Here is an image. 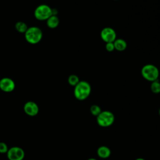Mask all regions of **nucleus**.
<instances>
[{"label":"nucleus","mask_w":160,"mask_h":160,"mask_svg":"<svg viewBox=\"0 0 160 160\" xmlns=\"http://www.w3.org/2000/svg\"><path fill=\"white\" fill-rule=\"evenodd\" d=\"M101 108L97 104H93L90 107V112L94 116H98L101 112Z\"/></svg>","instance_id":"obj_16"},{"label":"nucleus","mask_w":160,"mask_h":160,"mask_svg":"<svg viewBox=\"0 0 160 160\" xmlns=\"http://www.w3.org/2000/svg\"><path fill=\"white\" fill-rule=\"evenodd\" d=\"M59 24V19L56 15H52L46 20V24L48 27L51 29H54L57 28Z\"/></svg>","instance_id":"obj_12"},{"label":"nucleus","mask_w":160,"mask_h":160,"mask_svg":"<svg viewBox=\"0 0 160 160\" xmlns=\"http://www.w3.org/2000/svg\"><path fill=\"white\" fill-rule=\"evenodd\" d=\"M100 36L101 39L106 43L113 42L116 39V32L114 29L110 27H106L101 30Z\"/></svg>","instance_id":"obj_7"},{"label":"nucleus","mask_w":160,"mask_h":160,"mask_svg":"<svg viewBox=\"0 0 160 160\" xmlns=\"http://www.w3.org/2000/svg\"><path fill=\"white\" fill-rule=\"evenodd\" d=\"M24 36L26 41L31 44H36L39 42L42 38V32L41 29L36 26L28 28Z\"/></svg>","instance_id":"obj_3"},{"label":"nucleus","mask_w":160,"mask_h":160,"mask_svg":"<svg viewBox=\"0 0 160 160\" xmlns=\"http://www.w3.org/2000/svg\"><path fill=\"white\" fill-rule=\"evenodd\" d=\"M114 1H117V0H114Z\"/></svg>","instance_id":"obj_22"},{"label":"nucleus","mask_w":160,"mask_h":160,"mask_svg":"<svg viewBox=\"0 0 160 160\" xmlns=\"http://www.w3.org/2000/svg\"><path fill=\"white\" fill-rule=\"evenodd\" d=\"M150 89L151 91L154 94L160 93V82L158 81V79L151 82Z\"/></svg>","instance_id":"obj_14"},{"label":"nucleus","mask_w":160,"mask_h":160,"mask_svg":"<svg viewBox=\"0 0 160 160\" xmlns=\"http://www.w3.org/2000/svg\"><path fill=\"white\" fill-rule=\"evenodd\" d=\"M135 160H145V159H143V158H138L136 159Z\"/></svg>","instance_id":"obj_19"},{"label":"nucleus","mask_w":160,"mask_h":160,"mask_svg":"<svg viewBox=\"0 0 160 160\" xmlns=\"http://www.w3.org/2000/svg\"><path fill=\"white\" fill-rule=\"evenodd\" d=\"M159 116H160V108H159Z\"/></svg>","instance_id":"obj_21"},{"label":"nucleus","mask_w":160,"mask_h":160,"mask_svg":"<svg viewBox=\"0 0 160 160\" xmlns=\"http://www.w3.org/2000/svg\"><path fill=\"white\" fill-rule=\"evenodd\" d=\"M91 92V86L90 84L86 81H80L77 85L74 86V95L76 99L79 101L86 99Z\"/></svg>","instance_id":"obj_1"},{"label":"nucleus","mask_w":160,"mask_h":160,"mask_svg":"<svg viewBox=\"0 0 160 160\" xmlns=\"http://www.w3.org/2000/svg\"><path fill=\"white\" fill-rule=\"evenodd\" d=\"M114 45V48L118 51H123L127 48L126 41L121 38H116V40L113 42Z\"/></svg>","instance_id":"obj_11"},{"label":"nucleus","mask_w":160,"mask_h":160,"mask_svg":"<svg viewBox=\"0 0 160 160\" xmlns=\"http://www.w3.org/2000/svg\"><path fill=\"white\" fill-rule=\"evenodd\" d=\"M98 125L102 128L109 127L114 122L115 117L114 114L108 110L102 111L96 117Z\"/></svg>","instance_id":"obj_4"},{"label":"nucleus","mask_w":160,"mask_h":160,"mask_svg":"<svg viewBox=\"0 0 160 160\" xmlns=\"http://www.w3.org/2000/svg\"><path fill=\"white\" fill-rule=\"evenodd\" d=\"M24 156V150L18 146H13L7 152V157L9 160H22Z\"/></svg>","instance_id":"obj_6"},{"label":"nucleus","mask_w":160,"mask_h":160,"mask_svg":"<svg viewBox=\"0 0 160 160\" xmlns=\"http://www.w3.org/2000/svg\"><path fill=\"white\" fill-rule=\"evenodd\" d=\"M14 81L9 78H3L0 80V89L5 92H10L15 89Z\"/></svg>","instance_id":"obj_8"},{"label":"nucleus","mask_w":160,"mask_h":160,"mask_svg":"<svg viewBox=\"0 0 160 160\" xmlns=\"http://www.w3.org/2000/svg\"><path fill=\"white\" fill-rule=\"evenodd\" d=\"M8 149V146L5 142H0V153H7Z\"/></svg>","instance_id":"obj_17"},{"label":"nucleus","mask_w":160,"mask_h":160,"mask_svg":"<svg viewBox=\"0 0 160 160\" xmlns=\"http://www.w3.org/2000/svg\"><path fill=\"white\" fill-rule=\"evenodd\" d=\"M35 18L39 21L47 20L52 16V8L47 4H41L34 10Z\"/></svg>","instance_id":"obj_5"},{"label":"nucleus","mask_w":160,"mask_h":160,"mask_svg":"<svg viewBox=\"0 0 160 160\" xmlns=\"http://www.w3.org/2000/svg\"><path fill=\"white\" fill-rule=\"evenodd\" d=\"M28 28L27 24L22 21H18L15 24V29L20 33H25Z\"/></svg>","instance_id":"obj_13"},{"label":"nucleus","mask_w":160,"mask_h":160,"mask_svg":"<svg viewBox=\"0 0 160 160\" xmlns=\"http://www.w3.org/2000/svg\"><path fill=\"white\" fill-rule=\"evenodd\" d=\"M105 48H106V51H108V52H112L114 50H115L114 45L113 42H107V43H106Z\"/></svg>","instance_id":"obj_18"},{"label":"nucleus","mask_w":160,"mask_h":160,"mask_svg":"<svg viewBox=\"0 0 160 160\" xmlns=\"http://www.w3.org/2000/svg\"><path fill=\"white\" fill-rule=\"evenodd\" d=\"M80 81L79 77L76 74H71L68 78V82L69 85L72 86H75Z\"/></svg>","instance_id":"obj_15"},{"label":"nucleus","mask_w":160,"mask_h":160,"mask_svg":"<svg viewBox=\"0 0 160 160\" xmlns=\"http://www.w3.org/2000/svg\"><path fill=\"white\" fill-rule=\"evenodd\" d=\"M98 156L102 159H106L109 158L111 154V149L106 146H101L97 150Z\"/></svg>","instance_id":"obj_10"},{"label":"nucleus","mask_w":160,"mask_h":160,"mask_svg":"<svg viewBox=\"0 0 160 160\" xmlns=\"http://www.w3.org/2000/svg\"><path fill=\"white\" fill-rule=\"evenodd\" d=\"M24 112L29 116H35L39 112V107L38 104L33 101H28L24 105Z\"/></svg>","instance_id":"obj_9"},{"label":"nucleus","mask_w":160,"mask_h":160,"mask_svg":"<svg viewBox=\"0 0 160 160\" xmlns=\"http://www.w3.org/2000/svg\"><path fill=\"white\" fill-rule=\"evenodd\" d=\"M141 73L144 79L150 82L158 80L159 76L158 68L152 64H147L142 66Z\"/></svg>","instance_id":"obj_2"},{"label":"nucleus","mask_w":160,"mask_h":160,"mask_svg":"<svg viewBox=\"0 0 160 160\" xmlns=\"http://www.w3.org/2000/svg\"><path fill=\"white\" fill-rule=\"evenodd\" d=\"M88 160H97V159H95V158H89V159H88Z\"/></svg>","instance_id":"obj_20"}]
</instances>
